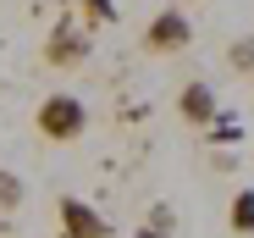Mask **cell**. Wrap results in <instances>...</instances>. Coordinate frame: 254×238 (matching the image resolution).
<instances>
[{"label": "cell", "mask_w": 254, "mask_h": 238, "mask_svg": "<svg viewBox=\"0 0 254 238\" xmlns=\"http://www.w3.org/2000/svg\"><path fill=\"white\" fill-rule=\"evenodd\" d=\"M45 61L50 67H83V61H89V33L72 28V22H61L50 33V45H45Z\"/></svg>", "instance_id": "cell-4"}, {"label": "cell", "mask_w": 254, "mask_h": 238, "mask_svg": "<svg viewBox=\"0 0 254 238\" xmlns=\"http://www.w3.org/2000/svg\"><path fill=\"white\" fill-rule=\"evenodd\" d=\"M210 139H216V144H238V139H243V122H238V116H227V111H216Z\"/></svg>", "instance_id": "cell-8"}, {"label": "cell", "mask_w": 254, "mask_h": 238, "mask_svg": "<svg viewBox=\"0 0 254 238\" xmlns=\"http://www.w3.org/2000/svg\"><path fill=\"white\" fill-rule=\"evenodd\" d=\"M33 128L45 133L50 144H72L83 128H89V105H83L77 94H66V89H56V94H45V100H39Z\"/></svg>", "instance_id": "cell-1"}, {"label": "cell", "mask_w": 254, "mask_h": 238, "mask_svg": "<svg viewBox=\"0 0 254 238\" xmlns=\"http://www.w3.org/2000/svg\"><path fill=\"white\" fill-rule=\"evenodd\" d=\"M56 216H61V233H66V238H111V222H105L89 200H77V194H61Z\"/></svg>", "instance_id": "cell-3"}, {"label": "cell", "mask_w": 254, "mask_h": 238, "mask_svg": "<svg viewBox=\"0 0 254 238\" xmlns=\"http://www.w3.org/2000/svg\"><path fill=\"white\" fill-rule=\"evenodd\" d=\"M177 111H183V122H193V128H210V122H216V111H221V100H216V89H210V83H183V94H177Z\"/></svg>", "instance_id": "cell-5"}, {"label": "cell", "mask_w": 254, "mask_h": 238, "mask_svg": "<svg viewBox=\"0 0 254 238\" xmlns=\"http://www.w3.org/2000/svg\"><path fill=\"white\" fill-rule=\"evenodd\" d=\"M138 238H160V233H138Z\"/></svg>", "instance_id": "cell-11"}, {"label": "cell", "mask_w": 254, "mask_h": 238, "mask_svg": "<svg viewBox=\"0 0 254 238\" xmlns=\"http://www.w3.org/2000/svg\"><path fill=\"white\" fill-rule=\"evenodd\" d=\"M22 205V177H11V172H0V216H11Z\"/></svg>", "instance_id": "cell-9"}, {"label": "cell", "mask_w": 254, "mask_h": 238, "mask_svg": "<svg viewBox=\"0 0 254 238\" xmlns=\"http://www.w3.org/2000/svg\"><path fill=\"white\" fill-rule=\"evenodd\" d=\"M227 67H232L238 78H254V33L232 39V50H227Z\"/></svg>", "instance_id": "cell-7"}, {"label": "cell", "mask_w": 254, "mask_h": 238, "mask_svg": "<svg viewBox=\"0 0 254 238\" xmlns=\"http://www.w3.org/2000/svg\"><path fill=\"white\" fill-rule=\"evenodd\" d=\"M77 6H83V17H89V22H111V17H116L111 0H77Z\"/></svg>", "instance_id": "cell-10"}, {"label": "cell", "mask_w": 254, "mask_h": 238, "mask_svg": "<svg viewBox=\"0 0 254 238\" xmlns=\"http://www.w3.org/2000/svg\"><path fill=\"white\" fill-rule=\"evenodd\" d=\"M193 45V22L172 6V11H160V17H149V28H144V50H155V56H177V50H188Z\"/></svg>", "instance_id": "cell-2"}, {"label": "cell", "mask_w": 254, "mask_h": 238, "mask_svg": "<svg viewBox=\"0 0 254 238\" xmlns=\"http://www.w3.org/2000/svg\"><path fill=\"white\" fill-rule=\"evenodd\" d=\"M227 227L238 238H254V188H238L232 205H227Z\"/></svg>", "instance_id": "cell-6"}]
</instances>
